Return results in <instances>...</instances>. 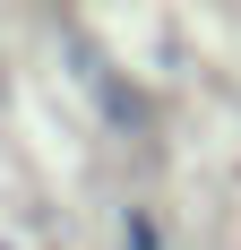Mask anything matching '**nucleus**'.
<instances>
[{
	"mask_svg": "<svg viewBox=\"0 0 241 250\" xmlns=\"http://www.w3.org/2000/svg\"><path fill=\"white\" fill-rule=\"evenodd\" d=\"M69 69L86 78V95H95V112H103V129H120V138H138V129L155 121V95H146L138 78H120L112 61H103V52L86 43V35L69 43Z\"/></svg>",
	"mask_w": 241,
	"mask_h": 250,
	"instance_id": "1",
	"label": "nucleus"
},
{
	"mask_svg": "<svg viewBox=\"0 0 241 250\" xmlns=\"http://www.w3.org/2000/svg\"><path fill=\"white\" fill-rule=\"evenodd\" d=\"M112 233H120V250H172L155 207H120V225H112Z\"/></svg>",
	"mask_w": 241,
	"mask_h": 250,
	"instance_id": "2",
	"label": "nucleus"
}]
</instances>
